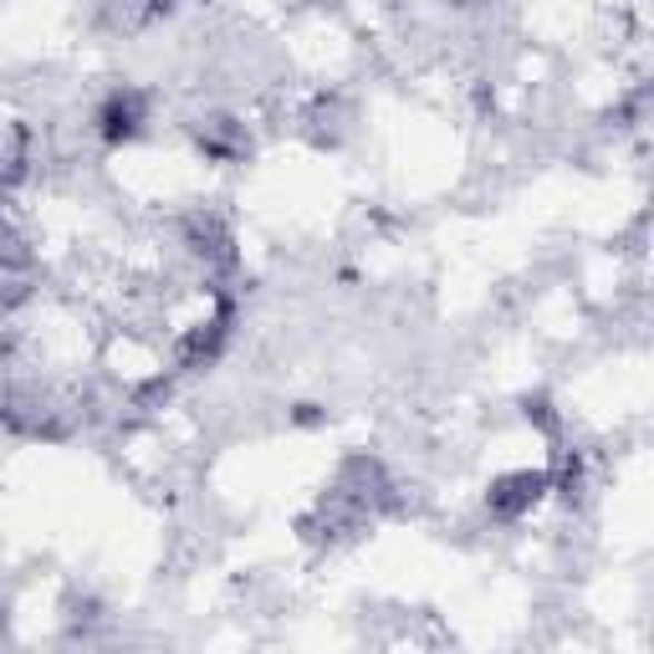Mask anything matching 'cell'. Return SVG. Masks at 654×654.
I'll use <instances>...</instances> for the list:
<instances>
[{
  "label": "cell",
  "instance_id": "2",
  "mask_svg": "<svg viewBox=\"0 0 654 654\" xmlns=\"http://www.w3.org/2000/svg\"><path fill=\"white\" fill-rule=\"evenodd\" d=\"M133 128H139V102L118 92V98L102 108V133H108V139H133Z\"/></svg>",
  "mask_w": 654,
  "mask_h": 654
},
{
  "label": "cell",
  "instance_id": "1",
  "mask_svg": "<svg viewBox=\"0 0 654 654\" xmlns=\"http://www.w3.org/2000/svg\"><path fill=\"white\" fill-rule=\"evenodd\" d=\"M542 490H547V476H532V470L506 476V480H496V490H490V512L496 516H522L527 506H537Z\"/></svg>",
  "mask_w": 654,
  "mask_h": 654
}]
</instances>
